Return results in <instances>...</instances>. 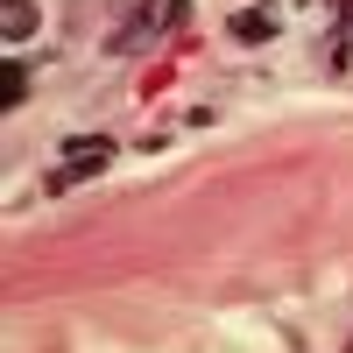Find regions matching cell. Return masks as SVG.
I'll use <instances>...</instances> for the list:
<instances>
[{
    "label": "cell",
    "instance_id": "obj_1",
    "mask_svg": "<svg viewBox=\"0 0 353 353\" xmlns=\"http://www.w3.org/2000/svg\"><path fill=\"white\" fill-rule=\"evenodd\" d=\"M176 21H184V0H128L121 28H113V50H149V43L170 36Z\"/></svg>",
    "mask_w": 353,
    "mask_h": 353
},
{
    "label": "cell",
    "instance_id": "obj_2",
    "mask_svg": "<svg viewBox=\"0 0 353 353\" xmlns=\"http://www.w3.org/2000/svg\"><path fill=\"white\" fill-rule=\"evenodd\" d=\"M113 163V141L106 134H78V141H64V163H57V176H50V191H64V184H78V176H99Z\"/></svg>",
    "mask_w": 353,
    "mask_h": 353
},
{
    "label": "cell",
    "instance_id": "obj_3",
    "mask_svg": "<svg viewBox=\"0 0 353 353\" xmlns=\"http://www.w3.org/2000/svg\"><path fill=\"white\" fill-rule=\"evenodd\" d=\"M0 36L28 43V36H36V8H28V0H0Z\"/></svg>",
    "mask_w": 353,
    "mask_h": 353
},
{
    "label": "cell",
    "instance_id": "obj_4",
    "mask_svg": "<svg viewBox=\"0 0 353 353\" xmlns=\"http://www.w3.org/2000/svg\"><path fill=\"white\" fill-rule=\"evenodd\" d=\"M233 36H241V43L276 36V8H241V14H233Z\"/></svg>",
    "mask_w": 353,
    "mask_h": 353
},
{
    "label": "cell",
    "instance_id": "obj_5",
    "mask_svg": "<svg viewBox=\"0 0 353 353\" xmlns=\"http://www.w3.org/2000/svg\"><path fill=\"white\" fill-rule=\"evenodd\" d=\"M21 99H28V64H21V57H8V64H0V106L14 113Z\"/></svg>",
    "mask_w": 353,
    "mask_h": 353
},
{
    "label": "cell",
    "instance_id": "obj_6",
    "mask_svg": "<svg viewBox=\"0 0 353 353\" xmlns=\"http://www.w3.org/2000/svg\"><path fill=\"white\" fill-rule=\"evenodd\" d=\"M346 21H353V0H346Z\"/></svg>",
    "mask_w": 353,
    "mask_h": 353
}]
</instances>
